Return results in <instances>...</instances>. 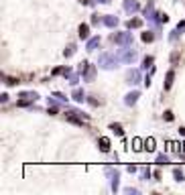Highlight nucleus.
Wrapping results in <instances>:
<instances>
[{
	"label": "nucleus",
	"mask_w": 185,
	"mask_h": 195,
	"mask_svg": "<svg viewBox=\"0 0 185 195\" xmlns=\"http://www.w3.org/2000/svg\"><path fill=\"white\" fill-rule=\"evenodd\" d=\"M179 134H183L185 136V128H179Z\"/></svg>",
	"instance_id": "nucleus-17"
},
{
	"label": "nucleus",
	"mask_w": 185,
	"mask_h": 195,
	"mask_svg": "<svg viewBox=\"0 0 185 195\" xmlns=\"http://www.w3.org/2000/svg\"><path fill=\"white\" fill-rule=\"evenodd\" d=\"M144 149L146 151H155V138H146L144 140Z\"/></svg>",
	"instance_id": "nucleus-3"
},
{
	"label": "nucleus",
	"mask_w": 185,
	"mask_h": 195,
	"mask_svg": "<svg viewBox=\"0 0 185 195\" xmlns=\"http://www.w3.org/2000/svg\"><path fill=\"white\" fill-rule=\"evenodd\" d=\"M88 35H90V27L88 25H82L79 27V37L82 39H88Z\"/></svg>",
	"instance_id": "nucleus-1"
},
{
	"label": "nucleus",
	"mask_w": 185,
	"mask_h": 195,
	"mask_svg": "<svg viewBox=\"0 0 185 195\" xmlns=\"http://www.w3.org/2000/svg\"><path fill=\"white\" fill-rule=\"evenodd\" d=\"M6 79V83H8V85H14V83H18V79H14V77H4Z\"/></svg>",
	"instance_id": "nucleus-11"
},
{
	"label": "nucleus",
	"mask_w": 185,
	"mask_h": 195,
	"mask_svg": "<svg viewBox=\"0 0 185 195\" xmlns=\"http://www.w3.org/2000/svg\"><path fill=\"white\" fill-rule=\"evenodd\" d=\"M177 59H179V55H177V53H173V57H171V63H177Z\"/></svg>",
	"instance_id": "nucleus-15"
},
{
	"label": "nucleus",
	"mask_w": 185,
	"mask_h": 195,
	"mask_svg": "<svg viewBox=\"0 0 185 195\" xmlns=\"http://www.w3.org/2000/svg\"><path fill=\"white\" fill-rule=\"evenodd\" d=\"M140 144H142V140H140V138H134V151H140V149H142Z\"/></svg>",
	"instance_id": "nucleus-9"
},
{
	"label": "nucleus",
	"mask_w": 185,
	"mask_h": 195,
	"mask_svg": "<svg viewBox=\"0 0 185 195\" xmlns=\"http://www.w3.org/2000/svg\"><path fill=\"white\" fill-rule=\"evenodd\" d=\"M151 63H153V57H146V59H144V67H148Z\"/></svg>",
	"instance_id": "nucleus-13"
},
{
	"label": "nucleus",
	"mask_w": 185,
	"mask_h": 195,
	"mask_svg": "<svg viewBox=\"0 0 185 195\" xmlns=\"http://www.w3.org/2000/svg\"><path fill=\"white\" fill-rule=\"evenodd\" d=\"M136 98H139V94L134 92V94H130V96L126 98V102H128V104H134V102H136Z\"/></svg>",
	"instance_id": "nucleus-6"
},
{
	"label": "nucleus",
	"mask_w": 185,
	"mask_h": 195,
	"mask_svg": "<svg viewBox=\"0 0 185 195\" xmlns=\"http://www.w3.org/2000/svg\"><path fill=\"white\" fill-rule=\"evenodd\" d=\"M98 43H100V39H98V37H96V39H92V41H90V45H88V47H90V49H94V47H96V45H98Z\"/></svg>",
	"instance_id": "nucleus-12"
},
{
	"label": "nucleus",
	"mask_w": 185,
	"mask_h": 195,
	"mask_svg": "<svg viewBox=\"0 0 185 195\" xmlns=\"http://www.w3.org/2000/svg\"><path fill=\"white\" fill-rule=\"evenodd\" d=\"M106 25H110V27H112V25H116V20H114V18H106Z\"/></svg>",
	"instance_id": "nucleus-14"
},
{
	"label": "nucleus",
	"mask_w": 185,
	"mask_h": 195,
	"mask_svg": "<svg viewBox=\"0 0 185 195\" xmlns=\"http://www.w3.org/2000/svg\"><path fill=\"white\" fill-rule=\"evenodd\" d=\"M128 27H130V29H132V27H140V20H139V18L130 20V23H128Z\"/></svg>",
	"instance_id": "nucleus-10"
},
{
	"label": "nucleus",
	"mask_w": 185,
	"mask_h": 195,
	"mask_svg": "<svg viewBox=\"0 0 185 195\" xmlns=\"http://www.w3.org/2000/svg\"><path fill=\"white\" fill-rule=\"evenodd\" d=\"M142 41H144V43H151V41H153V35H151V33H144V35H142Z\"/></svg>",
	"instance_id": "nucleus-8"
},
{
	"label": "nucleus",
	"mask_w": 185,
	"mask_h": 195,
	"mask_svg": "<svg viewBox=\"0 0 185 195\" xmlns=\"http://www.w3.org/2000/svg\"><path fill=\"white\" fill-rule=\"evenodd\" d=\"M171 83H173V71H169V73H167V81H165V89H169V87H171Z\"/></svg>",
	"instance_id": "nucleus-4"
},
{
	"label": "nucleus",
	"mask_w": 185,
	"mask_h": 195,
	"mask_svg": "<svg viewBox=\"0 0 185 195\" xmlns=\"http://www.w3.org/2000/svg\"><path fill=\"white\" fill-rule=\"evenodd\" d=\"M165 120H173V114L171 112H165Z\"/></svg>",
	"instance_id": "nucleus-16"
},
{
	"label": "nucleus",
	"mask_w": 185,
	"mask_h": 195,
	"mask_svg": "<svg viewBox=\"0 0 185 195\" xmlns=\"http://www.w3.org/2000/svg\"><path fill=\"white\" fill-rule=\"evenodd\" d=\"M110 128H112V130H114L116 134H120V136H122V126H120V124H112Z\"/></svg>",
	"instance_id": "nucleus-7"
},
{
	"label": "nucleus",
	"mask_w": 185,
	"mask_h": 195,
	"mask_svg": "<svg viewBox=\"0 0 185 195\" xmlns=\"http://www.w3.org/2000/svg\"><path fill=\"white\" fill-rule=\"evenodd\" d=\"M73 98H75L77 102H82V100H84V92H82V89H75V92H73Z\"/></svg>",
	"instance_id": "nucleus-5"
},
{
	"label": "nucleus",
	"mask_w": 185,
	"mask_h": 195,
	"mask_svg": "<svg viewBox=\"0 0 185 195\" xmlns=\"http://www.w3.org/2000/svg\"><path fill=\"white\" fill-rule=\"evenodd\" d=\"M100 149H102L104 153H108V151H110V140H108V138H100Z\"/></svg>",
	"instance_id": "nucleus-2"
}]
</instances>
